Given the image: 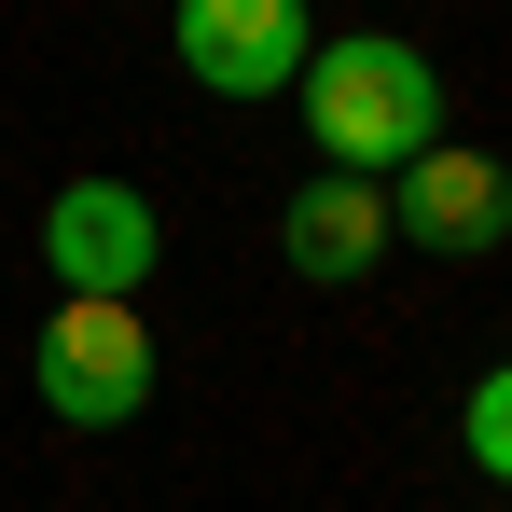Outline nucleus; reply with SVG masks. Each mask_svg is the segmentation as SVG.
<instances>
[{
	"label": "nucleus",
	"mask_w": 512,
	"mask_h": 512,
	"mask_svg": "<svg viewBox=\"0 0 512 512\" xmlns=\"http://www.w3.org/2000/svg\"><path fill=\"white\" fill-rule=\"evenodd\" d=\"M291 97H305V139H319L333 180H402L443 139V70L402 28H319V56H305Z\"/></svg>",
	"instance_id": "nucleus-1"
},
{
	"label": "nucleus",
	"mask_w": 512,
	"mask_h": 512,
	"mask_svg": "<svg viewBox=\"0 0 512 512\" xmlns=\"http://www.w3.org/2000/svg\"><path fill=\"white\" fill-rule=\"evenodd\" d=\"M42 263H56V305H139L153 263H167V222H153L139 180L84 167V180L42 194Z\"/></svg>",
	"instance_id": "nucleus-2"
},
{
	"label": "nucleus",
	"mask_w": 512,
	"mask_h": 512,
	"mask_svg": "<svg viewBox=\"0 0 512 512\" xmlns=\"http://www.w3.org/2000/svg\"><path fill=\"white\" fill-rule=\"evenodd\" d=\"M153 319L139 305H56L42 319V346H28V388H42V416L56 429H125L139 402H153Z\"/></svg>",
	"instance_id": "nucleus-3"
},
{
	"label": "nucleus",
	"mask_w": 512,
	"mask_h": 512,
	"mask_svg": "<svg viewBox=\"0 0 512 512\" xmlns=\"http://www.w3.org/2000/svg\"><path fill=\"white\" fill-rule=\"evenodd\" d=\"M388 250H429V263H499V250H512V167H499V153H457V139H429L416 167L388 180Z\"/></svg>",
	"instance_id": "nucleus-4"
},
{
	"label": "nucleus",
	"mask_w": 512,
	"mask_h": 512,
	"mask_svg": "<svg viewBox=\"0 0 512 512\" xmlns=\"http://www.w3.org/2000/svg\"><path fill=\"white\" fill-rule=\"evenodd\" d=\"M319 56V0H180V70L208 97H291Z\"/></svg>",
	"instance_id": "nucleus-5"
},
{
	"label": "nucleus",
	"mask_w": 512,
	"mask_h": 512,
	"mask_svg": "<svg viewBox=\"0 0 512 512\" xmlns=\"http://www.w3.org/2000/svg\"><path fill=\"white\" fill-rule=\"evenodd\" d=\"M277 250H291V277H319V291H360V277L388 263V180L305 167V180H291V208H277Z\"/></svg>",
	"instance_id": "nucleus-6"
},
{
	"label": "nucleus",
	"mask_w": 512,
	"mask_h": 512,
	"mask_svg": "<svg viewBox=\"0 0 512 512\" xmlns=\"http://www.w3.org/2000/svg\"><path fill=\"white\" fill-rule=\"evenodd\" d=\"M457 443H471V471H485V485H512V360H499V374H471Z\"/></svg>",
	"instance_id": "nucleus-7"
}]
</instances>
